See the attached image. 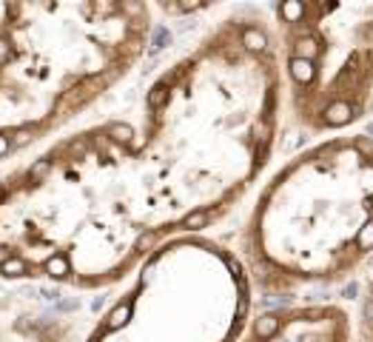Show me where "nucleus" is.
<instances>
[{"mask_svg": "<svg viewBox=\"0 0 373 342\" xmlns=\"http://www.w3.org/2000/svg\"><path fill=\"white\" fill-rule=\"evenodd\" d=\"M283 97L299 131L351 134L373 114V3H276Z\"/></svg>", "mask_w": 373, "mask_h": 342, "instance_id": "nucleus-2", "label": "nucleus"}, {"mask_svg": "<svg viewBox=\"0 0 373 342\" xmlns=\"http://www.w3.org/2000/svg\"><path fill=\"white\" fill-rule=\"evenodd\" d=\"M242 342H354L351 314L336 303H299L256 316Z\"/></svg>", "mask_w": 373, "mask_h": 342, "instance_id": "nucleus-3", "label": "nucleus"}, {"mask_svg": "<svg viewBox=\"0 0 373 342\" xmlns=\"http://www.w3.org/2000/svg\"><path fill=\"white\" fill-rule=\"evenodd\" d=\"M351 328H354V342H373V271L359 291L356 311L351 314Z\"/></svg>", "mask_w": 373, "mask_h": 342, "instance_id": "nucleus-4", "label": "nucleus"}, {"mask_svg": "<svg viewBox=\"0 0 373 342\" xmlns=\"http://www.w3.org/2000/svg\"><path fill=\"white\" fill-rule=\"evenodd\" d=\"M254 283L268 296L322 294L373 263V134L316 140L279 169L245 228Z\"/></svg>", "mask_w": 373, "mask_h": 342, "instance_id": "nucleus-1", "label": "nucleus"}]
</instances>
